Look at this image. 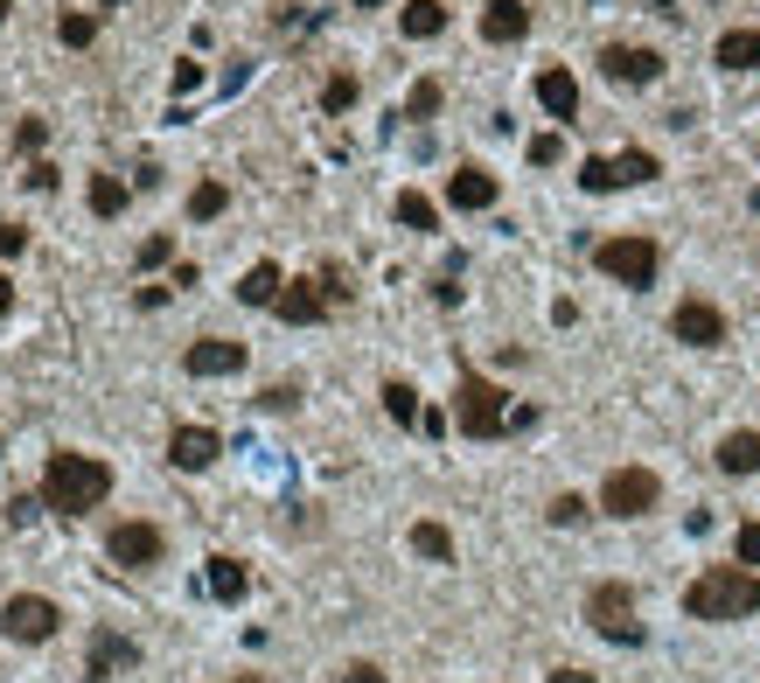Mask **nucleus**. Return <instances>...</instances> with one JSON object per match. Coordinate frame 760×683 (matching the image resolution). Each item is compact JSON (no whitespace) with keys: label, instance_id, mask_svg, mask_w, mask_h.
Segmentation results:
<instances>
[{"label":"nucleus","instance_id":"1","mask_svg":"<svg viewBox=\"0 0 760 683\" xmlns=\"http://www.w3.org/2000/svg\"><path fill=\"white\" fill-rule=\"evenodd\" d=\"M105 495H112V467L98 454H49L42 467V503L57 516H91Z\"/></svg>","mask_w":760,"mask_h":683},{"label":"nucleus","instance_id":"2","mask_svg":"<svg viewBox=\"0 0 760 683\" xmlns=\"http://www.w3.org/2000/svg\"><path fill=\"white\" fill-rule=\"evenodd\" d=\"M684 614L691 621H747V614H760V580L747 565H704L684 586Z\"/></svg>","mask_w":760,"mask_h":683},{"label":"nucleus","instance_id":"3","mask_svg":"<svg viewBox=\"0 0 760 683\" xmlns=\"http://www.w3.org/2000/svg\"><path fill=\"white\" fill-rule=\"evenodd\" d=\"M454 426L467 439H503L510 433V390L488 384L482 370H461V384H454Z\"/></svg>","mask_w":760,"mask_h":683},{"label":"nucleus","instance_id":"4","mask_svg":"<svg viewBox=\"0 0 760 683\" xmlns=\"http://www.w3.org/2000/svg\"><path fill=\"white\" fill-rule=\"evenodd\" d=\"M586 621H593V635L614 642V649H642L649 642V627L635 621V586H621V580H600L586 593Z\"/></svg>","mask_w":760,"mask_h":683},{"label":"nucleus","instance_id":"5","mask_svg":"<svg viewBox=\"0 0 760 683\" xmlns=\"http://www.w3.org/2000/svg\"><path fill=\"white\" fill-rule=\"evenodd\" d=\"M593 266L614 286H628V294H642V286H657L663 251H657V238H608V245H593Z\"/></svg>","mask_w":760,"mask_h":683},{"label":"nucleus","instance_id":"6","mask_svg":"<svg viewBox=\"0 0 760 683\" xmlns=\"http://www.w3.org/2000/svg\"><path fill=\"white\" fill-rule=\"evenodd\" d=\"M57 627H63V607L49 593H8L0 600V635L21 642V649H42Z\"/></svg>","mask_w":760,"mask_h":683},{"label":"nucleus","instance_id":"7","mask_svg":"<svg viewBox=\"0 0 760 683\" xmlns=\"http://www.w3.org/2000/svg\"><path fill=\"white\" fill-rule=\"evenodd\" d=\"M663 503V482L649 475V467H614L608 482H600V509L608 516H649Z\"/></svg>","mask_w":760,"mask_h":683},{"label":"nucleus","instance_id":"8","mask_svg":"<svg viewBox=\"0 0 760 683\" xmlns=\"http://www.w3.org/2000/svg\"><path fill=\"white\" fill-rule=\"evenodd\" d=\"M670 335H677V342H691V349H719V342H726V314H719L712 300H677Z\"/></svg>","mask_w":760,"mask_h":683},{"label":"nucleus","instance_id":"9","mask_svg":"<svg viewBox=\"0 0 760 683\" xmlns=\"http://www.w3.org/2000/svg\"><path fill=\"white\" fill-rule=\"evenodd\" d=\"M105 551H112V565H134V572H147V565H161L168 537L154 531V523H119V531L105 537Z\"/></svg>","mask_w":760,"mask_h":683},{"label":"nucleus","instance_id":"10","mask_svg":"<svg viewBox=\"0 0 760 683\" xmlns=\"http://www.w3.org/2000/svg\"><path fill=\"white\" fill-rule=\"evenodd\" d=\"M600 70H608L614 85H657L663 57H657V49H642V42H608V49H600Z\"/></svg>","mask_w":760,"mask_h":683},{"label":"nucleus","instance_id":"11","mask_svg":"<svg viewBox=\"0 0 760 683\" xmlns=\"http://www.w3.org/2000/svg\"><path fill=\"white\" fill-rule=\"evenodd\" d=\"M181 370H189V377H238V370H245V342L203 335V342H189V356H181Z\"/></svg>","mask_w":760,"mask_h":683},{"label":"nucleus","instance_id":"12","mask_svg":"<svg viewBox=\"0 0 760 683\" xmlns=\"http://www.w3.org/2000/svg\"><path fill=\"white\" fill-rule=\"evenodd\" d=\"M217 454H224V439L209 433V426H175V433H168V461L181 467V475H203V467H217Z\"/></svg>","mask_w":760,"mask_h":683},{"label":"nucleus","instance_id":"13","mask_svg":"<svg viewBox=\"0 0 760 683\" xmlns=\"http://www.w3.org/2000/svg\"><path fill=\"white\" fill-rule=\"evenodd\" d=\"M134 663H140V649L126 642V635H112V627H98L91 655H85V683H112L119 670H134Z\"/></svg>","mask_w":760,"mask_h":683},{"label":"nucleus","instance_id":"14","mask_svg":"<svg viewBox=\"0 0 760 683\" xmlns=\"http://www.w3.org/2000/svg\"><path fill=\"white\" fill-rule=\"evenodd\" d=\"M273 314H279V321H294V328H314V321L328 314V294H322L314 279H286L279 300H273Z\"/></svg>","mask_w":760,"mask_h":683},{"label":"nucleus","instance_id":"15","mask_svg":"<svg viewBox=\"0 0 760 683\" xmlns=\"http://www.w3.org/2000/svg\"><path fill=\"white\" fill-rule=\"evenodd\" d=\"M537 105H544V112H552V119H580V77H572V70H537Z\"/></svg>","mask_w":760,"mask_h":683},{"label":"nucleus","instance_id":"16","mask_svg":"<svg viewBox=\"0 0 760 683\" xmlns=\"http://www.w3.org/2000/svg\"><path fill=\"white\" fill-rule=\"evenodd\" d=\"M531 36V8L523 0H488L482 8V42H523Z\"/></svg>","mask_w":760,"mask_h":683},{"label":"nucleus","instance_id":"17","mask_svg":"<svg viewBox=\"0 0 760 683\" xmlns=\"http://www.w3.org/2000/svg\"><path fill=\"white\" fill-rule=\"evenodd\" d=\"M447 202H454V209H495V175L475 168V161L454 168V175H447Z\"/></svg>","mask_w":760,"mask_h":683},{"label":"nucleus","instance_id":"18","mask_svg":"<svg viewBox=\"0 0 760 683\" xmlns=\"http://www.w3.org/2000/svg\"><path fill=\"white\" fill-rule=\"evenodd\" d=\"M203 586H209V600H224V607H238V600L251 593V572H245L238 558H209V572H203Z\"/></svg>","mask_w":760,"mask_h":683},{"label":"nucleus","instance_id":"19","mask_svg":"<svg viewBox=\"0 0 760 683\" xmlns=\"http://www.w3.org/2000/svg\"><path fill=\"white\" fill-rule=\"evenodd\" d=\"M712 57H719L726 70H753V77H760V29H726Z\"/></svg>","mask_w":760,"mask_h":683},{"label":"nucleus","instance_id":"20","mask_svg":"<svg viewBox=\"0 0 760 683\" xmlns=\"http://www.w3.org/2000/svg\"><path fill=\"white\" fill-rule=\"evenodd\" d=\"M614 161V189H642V181H657L663 175V161L649 147H628V154H608Z\"/></svg>","mask_w":760,"mask_h":683},{"label":"nucleus","instance_id":"21","mask_svg":"<svg viewBox=\"0 0 760 683\" xmlns=\"http://www.w3.org/2000/svg\"><path fill=\"white\" fill-rule=\"evenodd\" d=\"M398 29H405L412 42H433L440 29H447V8H440V0H405V8H398Z\"/></svg>","mask_w":760,"mask_h":683},{"label":"nucleus","instance_id":"22","mask_svg":"<svg viewBox=\"0 0 760 683\" xmlns=\"http://www.w3.org/2000/svg\"><path fill=\"white\" fill-rule=\"evenodd\" d=\"M719 467L726 475H760V433H726L719 439Z\"/></svg>","mask_w":760,"mask_h":683},{"label":"nucleus","instance_id":"23","mask_svg":"<svg viewBox=\"0 0 760 683\" xmlns=\"http://www.w3.org/2000/svg\"><path fill=\"white\" fill-rule=\"evenodd\" d=\"M412 551H418V558H433V565H454V531H447V523H433V516H418L412 523Z\"/></svg>","mask_w":760,"mask_h":683},{"label":"nucleus","instance_id":"24","mask_svg":"<svg viewBox=\"0 0 760 683\" xmlns=\"http://www.w3.org/2000/svg\"><path fill=\"white\" fill-rule=\"evenodd\" d=\"M279 286H286L279 266H273V258H258V266L238 279V300H245V307H273V300H279Z\"/></svg>","mask_w":760,"mask_h":683},{"label":"nucleus","instance_id":"25","mask_svg":"<svg viewBox=\"0 0 760 683\" xmlns=\"http://www.w3.org/2000/svg\"><path fill=\"white\" fill-rule=\"evenodd\" d=\"M85 202H91V217H119V209L134 202V189H126L119 175H91V189H85Z\"/></svg>","mask_w":760,"mask_h":683},{"label":"nucleus","instance_id":"26","mask_svg":"<svg viewBox=\"0 0 760 683\" xmlns=\"http://www.w3.org/2000/svg\"><path fill=\"white\" fill-rule=\"evenodd\" d=\"M384 412H391V426H418V418H426V412H418V390H412L405 377L384 384Z\"/></svg>","mask_w":760,"mask_h":683},{"label":"nucleus","instance_id":"27","mask_svg":"<svg viewBox=\"0 0 760 683\" xmlns=\"http://www.w3.org/2000/svg\"><path fill=\"white\" fill-rule=\"evenodd\" d=\"M224 209H230V189H224V181H196V189H189V217H196V224H217Z\"/></svg>","mask_w":760,"mask_h":683},{"label":"nucleus","instance_id":"28","mask_svg":"<svg viewBox=\"0 0 760 683\" xmlns=\"http://www.w3.org/2000/svg\"><path fill=\"white\" fill-rule=\"evenodd\" d=\"M398 224H405V230H440V209H433V196L405 189V196H398Z\"/></svg>","mask_w":760,"mask_h":683},{"label":"nucleus","instance_id":"29","mask_svg":"<svg viewBox=\"0 0 760 683\" xmlns=\"http://www.w3.org/2000/svg\"><path fill=\"white\" fill-rule=\"evenodd\" d=\"M57 42L63 49H91L98 42V14H57Z\"/></svg>","mask_w":760,"mask_h":683},{"label":"nucleus","instance_id":"30","mask_svg":"<svg viewBox=\"0 0 760 683\" xmlns=\"http://www.w3.org/2000/svg\"><path fill=\"white\" fill-rule=\"evenodd\" d=\"M440 98H447V91H440V77H418L412 98H405V119H433V112H440Z\"/></svg>","mask_w":760,"mask_h":683},{"label":"nucleus","instance_id":"31","mask_svg":"<svg viewBox=\"0 0 760 683\" xmlns=\"http://www.w3.org/2000/svg\"><path fill=\"white\" fill-rule=\"evenodd\" d=\"M580 189H586V196H614V161H608V154L580 161Z\"/></svg>","mask_w":760,"mask_h":683},{"label":"nucleus","instance_id":"32","mask_svg":"<svg viewBox=\"0 0 760 683\" xmlns=\"http://www.w3.org/2000/svg\"><path fill=\"white\" fill-rule=\"evenodd\" d=\"M349 105H356V77H349V70H335L328 85H322V112H349Z\"/></svg>","mask_w":760,"mask_h":683},{"label":"nucleus","instance_id":"33","mask_svg":"<svg viewBox=\"0 0 760 683\" xmlns=\"http://www.w3.org/2000/svg\"><path fill=\"white\" fill-rule=\"evenodd\" d=\"M544 516H552L559 531H572V523H586L593 509H586V495H552V509H544Z\"/></svg>","mask_w":760,"mask_h":683},{"label":"nucleus","instance_id":"34","mask_svg":"<svg viewBox=\"0 0 760 683\" xmlns=\"http://www.w3.org/2000/svg\"><path fill=\"white\" fill-rule=\"evenodd\" d=\"M732 558L747 572H760V523H740V531H732Z\"/></svg>","mask_w":760,"mask_h":683},{"label":"nucleus","instance_id":"35","mask_svg":"<svg viewBox=\"0 0 760 683\" xmlns=\"http://www.w3.org/2000/svg\"><path fill=\"white\" fill-rule=\"evenodd\" d=\"M258 405H266V412H294L300 405V384H266V390H258Z\"/></svg>","mask_w":760,"mask_h":683},{"label":"nucleus","instance_id":"36","mask_svg":"<svg viewBox=\"0 0 760 683\" xmlns=\"http://www.w3.org/2000/svg\"><path fill=\"white\" fill-rule=\"evenodd\" d=\"M559 154H565L559 133H537V140H531V168H559Z\"/></svg>","mask_w":760,"mask_h":683},{"label":"nucleus","instance_id":"37","mask_svg":"<svg viewBox=\"0 0 760 683\" xmlns=\"http://www.w3.org/2000/svg\"><path fill=\"white\" fill-rule=\"evenodd\" d=\"M21 251H29V230H21V224H0V266L21 258Z\"/></svg>","mask_w":760,"mask_h":683},{"label":"nucleus","instance_id":"38","mask_svg":"<svg viewBox=\"0 0 760 683\" xmlns=\"http://www.w3.org/2000/svg\"><path fill=\"white\" fill-rule=\"evenodd\" d=\"M168 258H175V238H147V245H140V266H147V273L168 266Z\"/></svg>","mask_w":760,"mask_h":683},{"label":"nucleus","instance_id":"39","mask_svg":"<svg viewBox=\"0 0 760 683\" xmlns=\"http://www.w3.org/2000/svg\"><path fill=\"white\" fill-rule=\"evenodd\" d=\"M49 503H42V495H14V503H8V523H36Z\"/></svg>","mask_w":760,"mask_h":683},{"label":"nucleus","instance_id":"40","mask_svg":"<svg viewBox=\"0 0 760 683\" xmlns=\"http://www.w3.org/2000/svg\"><path fill=\"white\" fill-rule=\"evenodd\" d=\"M42 140H49V126H42V119H21V133H14V147H21V154H36Z\"/></svg>","mask_w":760,"mask_h":683},{"label":"nucleus","instance_id":"41","mask_svg":"<svg viewBox=\"0 0 760 683\" xmlns=\"http://www.w3.org/2000/svg\"><path fill=\"white\" fill-rule=\"evenodd\" d=\"M203 85V63H175V98H189Z\"/></svg>","mask_w":760,"mask_h":683},{"label":"nucleus","instance_id":"42","mask_svg":"<svg viewBox=\"0 0 760 683\" xmlns=\"http://www.w3.org/2000/svg\"><path fill=\"white\" fill-rule=\"evenodd\" d=\"M433 300H440V307H461V286H454V273H440V279H433Z\"/></svg>","mask_w":760,"mask_h":683},{"label":"nucleus","instance_id":"43","mask_svg":"<svg viewBox=\"0 0 760 683\" xmlns=\"http://www.w3.org/2000/svg\"><path fill=\"white\" fill-rule=\"evenodd\" d=\"M29 189H36V196H49V189H57V168L36 161V168H29Z\"/></svg>","mask_w":760,"mask_h":683},{"label":"nucleus","instance_id":"44","mask_svg":"<svg viewBox=\"0 0 760 683\" xmlns=\"http://www.w3.org/2000/svg\"><path fill=\"white\" fill-rule=\"evenodd\" d=\"M343 683H384V670H377V663H349Z\"/></svg>","mask_w":760,"mask_h":683},{"label":"nucleus","instance_id":"45","mask_svg":"<svg viewBox=\"0 0 760 683\" xmlns=\"http://www.w3.org/2000/svg\"><path fill=\"white\" fill-rule=\"evenodd\" d=\"M544 683H593V676H586V670H552Z\"/></svg>","mask_w":760,"mask_h":683},{"label":"nucleus","instance_id":"46","mask_svg":"<svg viewBox=\"0 0 760 683\" xmlns=\"http://www.w3.org/2000/svg\"><path fill=\"white\" fill-rule=\"evenodd\" d=\"M8 307H14V286H8V273H0V321H8Z\"/></svg>","mask_w":760,"mask_h":683},{"label":"nucleus","instance_id":"47","mask_svg":"<svg viewBox=\"0 0 760 683\" xmlns=\"http://www.w3.org/2000/svg\"><path fill=\"white\" fill-rule=\"evenodd\" d=\"M105 8H134V0H105Z\"/></svg>","mask_w":760,"mask_h":683},{"label":"nucleus","instance_id":"48","mask_svg":"<svg viewBox=\"0 0 760 683\" xmlns=\"http://www.w3.org/2000/svg\"><path fill=\"white\" fill-rule=\"evenodd\" d=\"M356 8H384V0H356Z\"/></svg>","mask_w":760,"mask_h":683},{"label":"nucleus","instance_id":"49","mask_svg":"<svg viewBox=\"0 0 760 683\" xmlns=\"http://www.w3.org/2000/svg\"><path fill=\"white\" fill-rule=\"evenodd\" d=\"M8 8H14V0H0V21H8Z\"/></svg>","mask_w":760,"mask_h":683}]
</instances>
